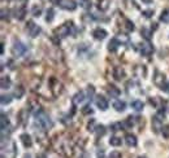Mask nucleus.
<instances>
[{
	"mask_svg": "<svg viewBox=\"0 0 169 158\" xmlns=\"http://www.w3.org/2000/svg\"><path fill=\"white\" fill-rule=\"evenodd\" d=\"M53 17H55V12H53L52 8H50V9H47V17H46V21L47 22H51L53 20Z\"/></svg>",
	"mask_w": 169,
	"mask_h": 158,
	"instance_id": "nucleus-27",
	"label": "nucleus"
},
{
	"mask_svg": "<svg viewBox=\"0 0 169 158\" xmlns=\"http://www.w3.org/2000/svg\"><path fill=\"white\" fill-rule=\"evenodd\" d=\"M52 81H53V83H55V84L51 87V90H52L53 95L57 96V95H60L61 92H63V84H61L59 81H56V79H52Z\"/></svg>",
	"mask_w": 169,
	"mask_h": 158,
	"instance_id": "nucleus-10",
	"label": "nucleus"
},
{
	"mask_svg": "<svg viewBox=\"0 0 169 158\" xmlns=\"http://www.w3.org/2000/svg\"><path fill=\"white\" fill-rule=\"evenodd\" d=\"M24 93H25L24 87H22V86H17L16 90H14V96H16V97H17V99H21L22 96H24Z\"/></svg>",
	"mask_w": 169,
	"mask_h": 158,
	"instance_id": "nucleus-20",
	"label": "nucleus"
},
{
	"mask_svg": "<svg viewBox=\"0 0 169 158\" xmlns=\"http://www.w3.org/2000/svg\"><path fill=\"white\" fill-rule=\"evenodd\" d=\"M143 106H145V105H143V102H142L140 100H135V101L131 102V108L134 109L135 111H142V110H143Z\"/></svg>",
	"mask_w": 169,
	"mask_h": 158,
	"instance_id": "nucleus-19",
	"label": "nucleus"
},
{
	"mask_svg": "<svg viewBox=\"0 0 169 158\" xmlns=\"http://www.w3.org/2000/svg\"><path fill=\"white\" fill-rule=\"evenodd\" d=\"M125 23H126L125 27H126V30H128V31H133V30H134V23H133L131 21L126 20V21H125Z\"/></svg>",
	"mask_w": 169,
	"mask_h": 158,
	"instance_id": "nucleus-33",
	"label": "nucleus"
},
{
	"mask_svg": "<svg viewBox=\"0 0 169 158\" xmlns=\"http://www.w3.org/2000/svg\"><path fill=\"white\" fill-rule=\"evenodd\" d=\"M24 158H30V156H29V154H28V156H25V157H24Z\"/></svg>",
	"mask_w": 169,
	"mask_h": 158,
	"instance_id": "nucleus-42",
	"label": "nucleus"
},
{
	"mask_svg": "<svg viewBox=\"0 0 169 158\" xmlns=\"http://www.w3.org/2000/svg\"><path fill=\"white\" fill-rule=\"evenodd\" d=\"M37 158H46V156H44V154H39V156H37Z\"/></svg>",
	"mask_w": 169,
	"mask_h": 158,
	"instance_id": "nucleus-41",
	"label": "nucleus"
},
{
	"mask_svg": "<svg viewBox=\"0 0 169 158\" xmlns=\"http://www.w3.org/2000/svg\"><path fill=\"white\" fill-rule=\"evenodd\" d=\"M139 158H147V157H145V156H143V157H139Z\"/></svg>",
	"mask_w": 169,
	"mask_h": 158,
	"instance_id": "nucleus-43",
	"label": "nucleus"
},
{
	"mask_svg": "<svg viewBox=\"0 0 169 158\" xmlns=\"http://www.w3.org/2000/svg\"><path fill=\"white\" fill-rule=\"evenodd\" d=\"M161 134H163V136H164L165 139H169V125L161 127Z\"/></svg>",
	"mask_w": 169,
	"mask_h": 158,
	"instance_id": "nucleus-31",
	"label": "nucleus"
},
{
	"mask_svg": "<svg viewBox=\"0 0 169 158\" xmlns=\"http://www.w3.org/2000/svg\"><path fill=\"white\" fill-rule=\"evenodd\" d=\"M125 143L128 146H137V137L134 135H131V134H128L125 136Z\"/></svg>",
	"mask_w": 169,
	"mask_h": 158,
	"instance_id": "nucleus-13",
	"label": "nucleus"
},
{
	"mask_svg": "<svg viewBox=\"0 0 169 158\" xmlns=\"http://www.w3.org/2000/svg\"><path fill=\"white\" fill-rule=\"evenodd\" d=\"M0 101H2V105L9 104L12 101V96H9V95H2V99H0Z\"/></svg>",
	"mask_w": 169,
	"mask_h": 158,
	"instance_id": "nucleus-26",
	"label": "nucleus"
},
{
	"mask_svg": "<svg viewBox=\"0 0 169 158\" xmlns=\"http://www.w3.org/2000/svg\"><path fill=\"white\" fill-rule=\"evenodd\" d=\"M113 77L116 81H121V79H124V77H125V70H124V67L121 66H116L113 70Z\"/></svg>",
	"mask_w": 169,
	"mask_h": 158,
	"instance_id": "nucleus-9",
	"label": "nucleus"
},
{
	"mask_svg": "<svg viewBox=\"0 0 169 158\" xmlns=\"http://www.w3.org/2000/svg\"><path fill=\"white\" fill-rule=\"evenodd\" d=\"M83 100H85V92H83V91H79V92H77V93L74 95L73 104L77 105V104H79V102H82Z\"/></svg>",
	"mask_w": 169,
	"mask_h": 158,
	"instance_id": "nucleus-17",
	"label": "nucleus"
},
{
	"mask_svg": "<svg viewBox=\"0 0 169 158\" xmlns=\"http://www.w3.org/2000/svg\"><path fill=\"white\" fill-rule=\"evenodd\" d=\"M107 92H108V95L111 96V97H119L120 93H121V91L117 88V87L112 86V84H109L108 87H107Z\"/></svg>",
	"mask_w": 169,
	"mask_h": 158,
	"instance_id": "nucleus-11",
	"label": "nucleus"
},
{
	"mask_svg": "<svg viewBox=\"0 0 169 158\" xmlns=\"http://www.w3.org/2000/svg\"><path fill=\"white\" fill-rule=\"evenodd\" d=\"M142 2H145V3H146V4H150V3H151V2H152V0H142Z\"/></svg>",
	"mask_w": 169,
	"mask_h": 158,
	"instance_id": "nucleus-40",
	"label": "nucleus"
},
{
	"mask_svg": "<svg viewBox=\"0 0 169 158\" xmlns=\"http://www.w3.org/2000/svg\"><path fill=\"white\" fill-rule=\"evenodd\" d=\"M60 2H61V0H51V3L55 4V5H60Z\"/></svg>",
	"mask_w": 169,
	"mask_h": 158,
	"instance_id": "nucleus-39",
	"label": "nucleus"
},
{
	"mask_svg": "<svg viewBox=\"0 0 169 158\" xmlns=\"http://www.w3.org/2000/svg\"><path fill=\"white\" fill-rule=\"evenodd\" d=\"M16 17H17L18 20H24V17H25V8L17 9V11H16Z\"/></svg>",
	"mask_w": 169,
	"mask_h": 158,
	"instance_id": "nucleus-30",
	"label": "nucleus"
},
{
	"mask_svg": "<svg viewBox=\"0 0 169 158\" xmlns=\"http://www.w3.org/2000/svg\"><path fill=\"white\" fill-rule=\"evenodd\" d=\"M26 30H28V32L30 34V37H33V38L38 37V35L42 32V29L39 27L38 25H35L33 21L28 22V25H26Z\"/></svg>",
	"mask_w": 169,
	"mask_h": 158,
	"instance_id": "nucleus-4",
	"label": "nucleus"
},
{
	"mask_svg": "<svg viewBox=\"0 0 169 158\" xmlns=\"http://www.w3.org/2000/svg\"><path fill=\"white\" fill-rule=\"evenodd\" d=\"M142 35H143V38L146 39V40H150L151 38H152V32H151L148 29H142Z\"/></svg>",
	"mask_w": 169,
	"mask_h": 158,
	"instance_id": "nucleus-25",
	"label": "nucleus"
},
{
	"mask_svg": "<svg viewBox=\"0 0 169 158\" xmlns=\"http://www.w3.org/2000/svg\"><path fill=\"white\" fill-rule=\"evenodd\" d=\"M12 82H11V78L9 77H2V81H0V86H2L3 90H8L11 87Z\"/></svg>",
	"mask_w": 169,
	"mask_h": 158,
	"instance_id": "nucleus-16",
	"label": "nucleus"
},
{
	"mask_svg": "<svg viewBox=\"0 0 169 158\" xmlns=\"http://www.w3.org/2000/svg\"><path fill=\"white\" fill-rule=\"evenodd\" d=\"M82 113H83V114H91V113H92V109L88 106V105H86L85 108H82Z\"/></svg>",
	"mask_w": 169,
	"mask_h": 158,
	"instance_id": "nucleus-37",
	"label": "nucleus"
},
{
	"mask_svg": "<svg viewBox=\"0 0 169 158\" xmlns=\"http://www.w3.org/2000/svg\"><path fill=\"white\" fill-rule=\"evenodd\" d=\"M108 158H121V153L120 152H111Z\"/></svg>",
	"mask_w": 169,
	"mask_h": 158,
	"instance_id": "nucleus-38",
	"label": "nucleus"
},
{
	"mask_svg": "<svg viewBox=\"0 0 169 158\" xmlns=\"http://www.w3.org/2000/svg\"><path fill=\"white\" fill-rule=\"evenodd\" d=\"M92 37H94L95 39H98V40H103V39H105V37H107V31H105L104 29L98 27V29H95V30L92 31Z\"/></svg>",
	"mask_w": 169,
	"mask_h": 158,
	"instance_id": "nucleus-8",
	"label": "nucleus"
},
{
	"mask_svg": "<svg viewBox=\"0 0 169 158\" xmlns=\"http://www.w3.org/2000/svg\"><path fill=\"white\" fill-rule=\"evenodd\" d=\"M121 139L120 137H117V136H112L111 139H109V144L112 145V146H120L121 145Z\"/></svg>",
	"mask_w": 169,
	"mask_h": 158,
	"instance_id": "nucleus-22",
	"label": "nucleus"
},
{
	"mask_svg": "<svg viewBox=\"0 0 169 158\" xmlns=\"http://www.w3.org/2000/svg\"><path fill=\"white\" fill-rule=\"evenodd\" d=\"M119 46H120L119 39H117V38H113V39H111L109 44H108V51H109V52H114V51H117Z\"/></svg>",
	"mask_w": 169,
	"mask_h": 158,
	"instance_id": "nucleus-15",
	"label": "nucleus"
},
{
	"mask_svg": "<svg viewBox=\"0 0 169 158\" xmlns=\"http://www.w3.org/2000/svg\"><path fill=\"white\" fill-rule=\"evenodd\" d=\"M79 4H81V7L85 8V9L91 8V2H90V0H79Z\"/></svg>",
	"mask_w": 169,
	"mask_h": 158,
	"instance_id": "nucleus-29",
	"label": "nucleus"
},
{
	"mask_svg": "<svg viewBox=\"0 0 169 158\" xmlns=\"http://www.w3.org/2000/svg\"><path fill=\"white\" fill-rule=\"evenodd\" d=\"M95 132H96V135L98 136H103L104 134H105V127L104 126H96V130H95Z\"/></svg>",
	"mask_w": 169,
	"mask_h": 158,
	"instance_id": "nucleus-28",
	"label": "nucleus"
},
{
	"mask_svg": "<svg viewBox=\"0 0 169 158\" xmlns=\"http://www.w3.org/2000/svg\"><path fill=\"white\" fill-rule=\"evenodd\" d=\"M95 104L100 110H107L108 109V101H107V99L103 97V96H98L96 100H95Z\"/></svg>",
	"mask_w": 169,
	"mask_h": 158,
	"instance_id": "nucleus-7",
	"label": "nucleus"
},
{
	"mask_svg": "<svg viewBox=\"0 0 169 158\" xmlns=\"http://www.w3.org/2000/svg\"><path fill=\"white\" fill-rule=\"evenodd\" d=\"M37 123H38L43 130H50V128L52 127V125H53L52 121H51V118H50L43 110H38V113H37Z\"/></svg>",
	"mask_w": 169,
	"mask_h": 158,
	"instance_id": "nucleus-1",
	"label": "nucleus"
},
{
	"mask_svg": "<svg viewBox=\"0 0 169 158\" xmlns=\"http://www.w3.org/2000/svg\"><path fill=\"white\" fill-rule=\"evenodd\" d=\"M121 127H124V126H122V123H120V122H119V123H113L111 126V130L112 131H119V130H122Z\"/></svg>",
	"mask_w": 169,
	"mask_h": 158,
	"instance_id": "nucleus-34",
	"label": "nucleus"
},
{
	"mask_svg": "<svg viewBox=\"0 0 169 158\" xmlns=\"http://www.w3.org/2000/svg\"><path fill=\"white\" fill-rule=\"evenodd\" d=\"M113 108L116 109L117 111H124V110H125V108H126V104L124 101H121V100H116L113 102Z\"/></svg>",
	"mask_w": 169,
	"mask_h": 158,
	"instance_id": "nucleus-18",
	"label": "nucleus"
},
{
	"mask_svg": "<svg viewBox=\"0 0 169 158\" xmlns=\"http://www.w3.org/2000/svg\"><path fill=\"white\" fill-rule=\"evenodd\" d=\"M142 14H143V16L146 17V18H150V17H152V16H154V11H152V9L143 11V13H142Z\"/></svg>",
	"mask_w": 169,
	"mask_h": 158,
	"instance_id": "nucleus-35",
	"label": "nucleus"
},
{
	"mask_svg": "<svg viewBox=\"0 0 169 158\" xmlns=\"http://www.w3.org/2000/svg\"><path fill=\"white\" fill-rule=\"evenodd\" d=\"M154 52V47L151 44H142L140 47V55L142 56H150Z\"/></svg>",
	"mask_w": 169,
	"mask_h": 158,
	"instance_id": "nucleus-12",
	"label": "nucleus"
},
{
	"mask_svg": "<svg viewBox=\"0 0 169 158\" xmlns=\"http://www.w3.org/2000/svg\"><path fill=\"white\" fill-rule=\"evenodd\" d=\"M160 20H161L163 22H169V9H164V11L161 12Z\"/></svg>",
	"mask_w": 169,
	"mask_h": 158,
	"instance_id": "nucleus-23",
	"label": "nucleus"
},
{
	"mask_svg": "<svg viewBox=\"0 0 169 158\" xmlns=\"http://www.w3.org/2000/svg\"><path fill=\"white\" fill-rule=\"evenodd\" d=\"M82 158H83V157H82Z\"/></svg>",
	"mask_w": 169,
	"mask_h": 158,
	"instance_id": "nucleus-44",
	"label": "nucleus"
},
{
	"mask_svg": "<svg viewBox=\"0 0 169 158\" xmlns=\"http://www.w3.org/2000/svg\"><path fill=\"white\" fill-rule=\"evenodd\" d=\"M21 141H22L25 148H30L33 145V140H31L30 135H28V134H22L21 135Z\"/></svg>",
	"mask_w": 169,
	"mask_h": 158,
	"instance_id": "nucleus-14",
	"label": "nucleus"
},
{
	"mask_svg": "<svg viewBox=\"0 0 169 158\" xmlns=\"http://www.w3.org/2000/svg\"><path fill=\"white\" fill-rule=\"evenodd\" d=\"M8 126H9V121H8V118L5 117V114H2V125H0V127H2V132H4Z\"/></svg>",
	"mask_w": 169,
	"mask_h": 158,
	"instance_id": "nucleus-21",
	"label": "nucleus"
},
{
	"mask_svg": "<svg viewBox=\"0 0 169 158\" xmlns=\"http://www.w3.org/2000/svg\"><path fill=\"white\" fill-rule=\"evenodd\" d=\"M72 30H73V22L72 21L65 22L64 25H61L60 27H57L55 30V35L57 38H65V37H68L70 32H72Z\"/></svg>",
	"mask_w": 169,
	"mask_h": 158,
	"instance_id": "nucleus-2",
	"label": "nucleus"
},
{
	"mask_svg": "<svg viewBox=\"0 0 169 158\" xmlns=\"http://www.w3.org/2000/svg\"><path fill=\"white\" fill-rule=\"evenodd\" d=\"M60 7L65 11H74L77 8V4L74 0H61L60 2Z\"/></svg>",
	"mask_w": 169,
	"mask_h": 158,
	"instance_id": "nucleus-5",
	"label": "nucleus"
},
{
	"mask_svg": "<svg viewBox=\"0 0 169 158\" xmlns=\"http://www.w3.org/2000/svg\"><path fill=\"white\" fill-rule=\"evenodd\" d=\"M108 3H109V0H102L100 4H99V9L105 11L107 8H108Z\"/></svg>",
	"mask_w": 169,
	"mask_h": 158,
	"instance_id": "nucleus-32",
	"label": "nucleus"
},
{
	"mask_svg": "<svg viewBox=\"0 0 169 158\" xmlns=\"http://www.w3.org/2000/svg\"><path fill=\"white\" fill-rule=\"evenodd\" d=\"M87 130H88V131H95V130H96V127H95V121H94V119L87 125Z\"/></svg>",
	"mask_w": 169,
	"mask_h": 158,
	"instance_id": "nucleus-36",
	"label": "nucleus"
},
{
	"mask_svg": "<svg viewBox=\"0 0 169 158\" xmlns=\"http://www.w3.org/2000/svg\"><path fill=\"white\" fill-rule=\"evenodd\" d=\"M26 52H28V46H25L22 42L17 40L14 42V46L12 48V53L16 56V57H22Z\"/></svg>",
	"mask_w": 169,
	"mask_h": 158,
	"instance_id": "nucleus-3",
	"label": "nucleus"
},
{
	"mask_svg": "<svg viewBox=\"0 0 169 158\" xmlns=\"http://www.w3.org/2000/svg\"><path fill=\"white\" fill-rule=\"evenodd\" d=\"M154 83L159 87V88H163V86L165 84V75L156 70V72H155V77H154Z\"/></svg>",
	"mask_w": 169,
	"mask_h": 158,
	"instance_id": "nucleus-6",
	"label": "nucleus"
},
{
	"mask_svg": "<svg viewBox=\"0 0 169 158\" xmlns=\"http://www.w3.org/2000/svg\"><path fill=\"white\" fill-rule=\"evenodd\" d=\"M31 13H33L34 17H39V16L42 14V8L38 7V5H34L33 9H31Z\"/></svg>",
	"mask_w": 169,
	"mask_h": 158,
	"instance_id": "nucleus-24",
	"label": "nucleus"
}]
</instances>
